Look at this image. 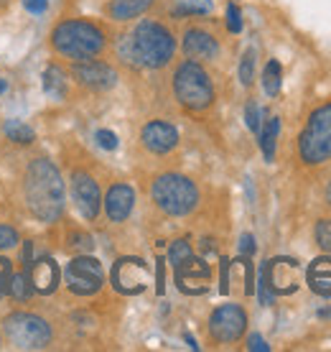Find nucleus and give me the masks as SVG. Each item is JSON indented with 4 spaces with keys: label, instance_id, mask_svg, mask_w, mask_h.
Instances as JSON below:
<instances>
[{
    "label": "nucleus",
    "instance_id": "nucleus-12",
    "mask_svg": "<svg viewBox=\"0 0 331 352\" xmlns=\"http://www.w3.org/2000/svg\"><path fill=\"white\" fill-rule=\"evenodd\" d=\"M176 273V286L179 291L189 294V296H199L207 291V283L212 278V268L204 258H196L192 253L189 258H183L181 263L174 265Z\"/></svg>",
    "mask_w": 331,
    "mask_h": 352
},
{
    "label": "nucleus",
    "instance_id": "nucleus-40",
    "mask_svg": "<svg viewBox=\"0 0 331 352\" xmlns=\"http://www.w3.org/2000/svg\"><path fill=\"white\" fill-rule=\"evenodd\" d=\"M326 204L331 207V182H329V186H326Z\"/></svg>",
    "mask_w": 331,
    "mask_h": 352
},
{
    "label": "nucleus",
    "instance_id": "nucleus-7",
    "mask_svg": "<svg viewBox=\"0 0 331 352\" xmlns=\"http://www.w3.org/2000/svg\"><path fill=\"white\" fill-rule=\"evenodd\" d=\"M3 332L18 350H44L52 344V324L31 311H13L3 319Z\"/></svg>",
    "mask_w": 331,
    "mask_h": 352
},
{
    "label": "nucleus",
    "instance_id": "nucleus-2",
    "mask_svg": "<svg viewBox=\"0 0 331 352\" xmlns=\"http://www.w3.org/2000/svg\"><path fill=\"white\" fill-rule=\"evenodd\" d=\"M23 199L28 212L41 222H56L64 212L67 192L59 168L49 159H34L23 176Z\"/></svg>",
    "mask_w": 331,
    "mask_h": 352
},
{
    "label": "nucleus",
    "instance_id": "nucleus-26",
    "mask_svg": "<svg viewBox=\"0 0 331 352\" xmlns=\"http://www.w3.org/2000/svg\"><path fill=\"white\" fill-rule=\"evenodd\" d=\"M253 80H255V49H247L242 62H240V82L247 87V85H253Z\"/></svg>",
    "mask_w": 331,
    "mask_h": 352
},
{
    "label": "nucleus",
    "instance_id": "nucleus-37",
    "mask_svg": "<svg viewBox=\"0 0 331 352\" xmlns=\"http://www.w3.org/2000/svg\"><path fill=\"white\" fill-rule=\"evenodd\" d=\"M247 350H258V352H268L271 350V344L265 342L260 335H250V340H247Z\"/></svg>",
    "mask_w": 331,
    "mask_h": 352
},
{
    "label": "nucleus",
    "instance_id": "nucleus-25",
    "mask_svg": "<svg viewBox=\"0 0 331 352\" xmlns=\"http://www.w3.org/2000/svg\"><path fill=\"white\" fill-rule=\"evenodd\" d=\"M3 131L8 135L13 143H21V146H26V143H34L36 133L34 128H28L26 123H21V120H8V123L3 125Z\"/></svg>",
    "mask_w": 331,
    "mask_h": 352
},
{
    "label": "nucleus",
    "instance_id": "nucleus-20",
    "mask_svg": "<svg viewBox=\"0 0 331 352\" xmlns=\"http://www.w3.org/2000/svg\"><path fill=\"white\" fill-rule=\"evenodd\" d=\"M150 6H153V0H110L107 16L113 18V21H117V23H125V21L140 18Z\"/></svg>",
    "mask_w": 331,
    "mask_h": 352
},
{
    "label": "nucleus",
    "instance_id": "nucleus-35",
    "mask_svg": "<svg viewBox=\"0 0 331 352\" xmlns=\"http://www.w3.org/2000/svg\"><path fill=\"white\" fill-rule=\"evenodd\" d=\"M23 8H26L28 13L41 16V13H46V8H49V0H23Z\"/></svg>",
    "mask_w": 331,
    "mask_h": 352
},
{
    "label": "nucleus",
    "instance_id": "nucleus-39",
    "mask_svg": "<svg viewBox=\"0 0 331 352\" xmlns=\"http://www.w3.org/2000/svg\"><path fill=\"white\" fill-rule=\"evenodd\" d=\"M186 342H189V347H192V350H199V344H196V340H194L192 335H186Z\"/></svg>",
    "mask_w": 331,
    "mask_h": 352
},
{
    "label": "nucleus",
    "instance_id": "nucleus-27",
    "mask_svg": "<svg viewBox=\"0 0 331 352\" xmlns=\"http://www.w3.org/2000/svg\"><path fill=\"white\" fill-rule=\"evenodd\" d=\"M192 253L194 250L189 245V240H176V243H171V248H168V263H171V268L176 263H181L183 258H189Z\"/></svg>",
    "mask_w": 331,
    "mask_h": 352
},
{
    "label": "nucleus",
    "instance_id": "nucleus-16",
    "mask_svg": "<svg viewBox=\"0 0 331 352\" xmlns=\"http://www.w3.org/2000/svg\"><path fill=\"white\" fill-rule=\"evenodd\" d=\"M183 54L194 62H212L217 59L219 44L217 38L204 28H189L183 34Z\"/></svg>",
    "mask_w": 331,
    "mask_h": 352
},
{
    "label": "nucleus",
    "instance_id": "nucleus-19",
    "mask_svg": "<svg viewBox=\"0 0 331 352\" xmlns=\"http://www.w3.org/2000/svg\"><path fill=\"white\" fill-rule=\"evenodd\" d=\"M306 283L321 299H331V256H321L311 261L306 268Z\"/></svg>",
    "mask_w": 331,
    "mask_h": 352
},
{
    "label": "nucleus",
    "instance_id": "nucleus-28",
    "mask_svg": "<svg viewBox=\"0 0 331 352\" xmlns=\"http://www.w3.org/2000/svg\"><path fill=\"white\" fill-rule=\"evenodd\" d=\"M69 248L82 256V253H92V248H95V240L89 238L87 232H71L69 235Z\"/></svg>",
    "mask_w": 331,
    "mask_h": 352
},
{
    "label": "nucleus",
    "instance_id": "nucleus-29",
    "mask_svg": "<svg viewBox=\"0 0 331 352\" xmlns=\"http://www.w3.org/2000/svg\"><path fill=\"white\" fill-rule=\"evenodd\" d=\"M316 243L323 253H331V220H321L316 225Z\"/></svg>",
    "mask_w": 331,
    "mask_h": 352
},
{
    "label": "nucleus",
    "instance_id": "nucleus-41",
    "mask_svg": "<svg viewBox=\"0 0 331 352\" xmlns=\"http://www.w3.org/2000/svg\"><path fill=\"white\" fill-rule=\"evenodd\" d=\"M5 87H8V85H5V80H0V95L5 92Z\"/></svg>",
    "mask_w": 331,
    "mask_h": 352
},
{
    "label": "nucleus",
    "instance_id": "nucleus-38",
    "mask_svg": "<svg viewBox=\"0 0 331 352\" xmlns=\"http://www.w3.org/2000/svg\"><path fill=\"white\" fill-rule=\"evenodd\" d=\"M156 291L158 294H163V261H161V258H158L156 261Z\"/></svg>",
    "mask_w": 331,
    "mask_h": 352
},
{
    "label": "nucleus",
    "instance_id": "nucleus-34",
    "mask_svg": "<svg viewBox=\"0 0 331 352\" xmlns=\"http://www.w3.org/2000/svg\"><path fill=\"white\" fill-rule=\"evenodd\" d=\"M95 138H97V143H100V146H102L105 151H115V148H117V135H115L113 131H97Z\"/></svg>",
    "mask_w": 331,
    "mask_h": 352
},
{
    "label": "nucleus",
    "instance_id": "nucleus-18",
    "mask_svg": "<svg viewBox=\"0 0 331 352\" xmlns=\"http://www.w3.org/2000/svg\"><path fill=\"white\" fill-rule=\"evenodd\" d=\"M102 204H105L110 222H125L130 217L133 207H135V192H133L130 184H113Z\"/></svg>",
    "mask_w": 331,
    "mask_h": 352
},
{
    "label": "nucleus",
    "instance_id": "nucleus-13",
    "mask_svg": "<svg viewBox=\"0 0 331 352\" xmlns=\"http://www.w3.org/2000/svg\"><path fill=\"white\" fill-rule=\"evenodd\" d=\"M71 77L77 85L95 92H105L113 89L117 85V72L105 62H97V59H84V62L71 64Z\"/></svg>",
    "mask_w": 331,
    "mask_h": 352
},
{
    "label": "nucleus",
    "instance_id": "nucleus-17",
    "mask_svg": "<svg viewBox=\"0 0 331 352\" xmlns=\"http://www.w3.org/2000/svg\"><path fill=\"white\" fill-rule=\"evenodd\" d=\"M28 278H31L34 291H38L41 296H49V294H54V291L59 289L61 271L54 258L44 256V258H38L36 263H31V268H28Z\"/></svg>",
    "mask_w": 331,
    "mask_h": 352
},
{
    "label": "nucleus",
    "instance_id": "nucleus-22",
    "mask_svg": "<svg viewBox=\"0 0 331 352\" xmlns=\"http://www.w3.org/2000/svg\"><path fill=\"white\" fill-rule=\"evenodd\" d=\"M44 92L56 97V100H61V97L67 95V74H64V69L56 67V64H52V67L44 72Z\"/></svg>",
    "mask_w": 331,
    "mask_h": 352
},
{
    "label": "nucleus",
    "instance_id": "nucleus-14",
    "mask_svg": "<svg viewBox=\"0 0 331 352\" xmlns=\"http://www.w3.org/2000/svg\"><path fill=\"white\" fill-rule=\"evenodd\" d=\"M71 199L77 204L79 214L84 220H95L100 214V207H102V194H100V186L89 174L84 171H77L71 174Z\"/></svg>",
    "mask_w": 331,
    "mask_h": 352
},
{
    "label": "nucleus",
    "instance_id": "nucleus-4",
    "mask_svg": "<svg viewBox=\"0 0 331 352\" xmlns=\"http://www.w3.org/2000/svg\"><path fill=\"white\" fill-rule=\"evenodd\" d=\"M174 95L179 100V105L192 110V113H204L214 105V85H212L207 69L194 59L176 67Z\"/></svg>",
    "mask_w": 331,
    "mask_h": 352
},
{
    "label": "nucleus",
    "instance_id": "nucleus-31",
    "mask_svg": "<svg viewBox=\"0 0 331 352\" xmlns=\"http://www.w3.org/2000/svg\"><path fill=\"white\" fill-rule=\"evenodd\" d=\"M18 245V232L10 225H0V253Z\"/></svg>",
    "mask_w": 331,
    "mask_h": 352
},
{
    "label": "nucleus",
    "instance_id": "nucleus-15",
    "mask_svg": "<svg viewBox=\"0 0 331 352\" xmlns=\"http://www.w3.org/2000/svg\"><path fill=\"white\" fill-rule=\"evenodd\" d=\"M140 141L150 153L163 156V153H171L179 146V131L166 120H150L140 133Z\"/></svg>",
    "mask_w": 331,
    "mask_h": 352
},
{
    "label": "nucleus",
    "instance_id": "nucleus-36",
    "mask_svg": "<svg viewBox=\"0 0 331 352\" xmlns=\"http://www.w3.org/2000/svg\"><path fill=\"white\" fill-rule=\"evenodd\" d=\"M255 253V238L253 235H242L240 238V256L250 258Z\"/></svg>",
    "mask_w": 331,
    "mask_h": 352
},
{
    "label": "nucleus",
    "instance_id": "nucleus-23",
    "mask_svg": "<svg viewBox=\"0 0 331 352\" xmlns=\"http://www.w3.org/2000/svg\"><path fill=\"white\" fill-rule=\"evenodd\" d=\"M280 85H283V69H280L278 59H271L265 64V72H262V89L271 97H278Z\"/></svg>",
    "mask_w": 331,
    "mask_h": 352
},
{
    "label": "nucleus",
    "instance_id": "nucleus-21",
    "mask_svg": "<svg viewBox=\"0 0 331 352\" xmlns=\"http://www.w3.org/2000/svg\"><path fill=\"white\" fill-rule=\"evenodd\" d=\"M278 133H280V118H271V120H265V125H260V151L265 161H273L275 159V146H278Z\"/></svg>",
    "mask_w": 331,
    "mask_h": 352
},
{
    "label": "nucleus",
    "instance_id": "nucleus-30",
    "mask_svg": "<svg viewBox=\"0 0 331 352\" xmlns=\"http://www.w3.org/2000/svg\"><path fill=\"white\" fill-rule=\"evenodd\" d=\"M244 120H247V128H250L253 133L260 131V107H258L255 100H250L247 107H244Z\"/></svg>",
    "mask_w": 331,
    "mask_h": 352
},
{
    "label": "nucleus",
    "instance_id": "nucleus-3",
    "mask_svg": "<svg viewBox=\"0 0 331 352\" xmlns=\"http://www.w3.org/2000/svg\"><path fill=\"white\" fill-rule=\"evenodd\" d=\"M54 52L61 54L64 59L71 62H84V59H95L105 52L107 38L105 31L84 18H67L52 34Z\"/></svg>",
    "mask_w": 331,
    "mask_h": 352
},
{
    "label": "nucleus",
    "instance_id": "nucleus-24",
    "mask_svg": "<svg viewBox=\"0 0 331 352\" xmlns=\"http://www.w3.org/2000/svg\"><path fill=\"white\" fill-rule=\"evenodd\" d=\"M8 294L10 299L16 301H28L31 299V294H34V286H31V278H28V271L23 273H10V286H8Z\"/></svg>",
    "mask_w": 331,
    "mask_h": 352
},
{
    "label": "nucleus",
    "instance_id": "nucleus-1",
    "mask_svg": "<svg viewBox=\"0 0 331 352\" xmlns=\"http://www.w3.org/2000/svg\"><path fill=\"white\" fill-rule=\"evenodd\" d=\"M122 62L143 69H163L174 59L176 38L158 21H140L130 34H125L117 44Z\"/></svg>",
    "mask_w": 331,
    "mask_h": 352
},
{
    "label": "nucleus",
    "instance_id": "nucleus-11",
    "mask_svg": "<svg viewBox=\"0 0 331 352\" xmlns=\"http://www.w3.org/2000/svg\"><path fill=\"white\" fill-rule=\"evenodd\" d=\"M110 278H113L115 291H120L125 296H138L148 286L150 271L148 265L143 263V258H120L113 265Z\"/></svg>",
    "mask_w": 331,
    "mask_h": 352
},
{
    "label": "nucleus",
    "instance_id": "nucleus-33",
    "mask_svg": "<svg viewBox=\"0 0 331 352\" xmlns=\"http://www.w3.org/2000/svg\"><path fill=\"white\" fill-rule=\"evenodd\" d=\"M8 286H10V261L0 258V299L8 296Z\"/></svg>",
    "mask_w": 331,
    "mask_h": 352
},
{
    "label": "nucleus",
    "instance_id": "nucleus-6",
    "mask_svg": "<svg viewBox=\"0 0 331 352\" xmlns=\"http://www.w3.org/2000/svg\"><path fill=\"white\" fill-rule=\"evenodd\" d=\"M298 153L308 166H319L331 159V105L316 107L308 115V123L298 138Z\"/></svg>",
    "mask_w": 331,
    "mask_h": 352
},
{
    "label": "nucleus",
    "instance_id": "nucleus-9",
    "mask_svg": "<svg viewBox=\"0 0 331 352\" xmlns=\"http://www.w3.org/2000/svg\"><path fill=\"white\" fill-rule=\"evenodd\" d=\"M64 281H67V289L77 296H92L102 289L105 283V271H102V263L92 258L89 253H82V256H74L67 263V271H64Z\"/></svg>",
    "mask_w": 331,
    "mask_h": 352
},
{
    "label": "nucleus",
    "instance_id": "nucleus-8",
    "mask_svg": "<svg viewBox=\"0 0 331 352\" xmlns=\"http://www.w3.org/2000/svg\"><path fill=\"white\" fill-rule=\"evenodd\" d=\"M298 261L296 258H273L260 268L258 296L260 304L271 307L278 294H293L298 289Z\"/></svg>",
    "mask_w": 331,
    "mask_h": 352
},
{
    "label": "nucleus",
    "instance_id": "nucleus-5",
    "mask_svg": "<svg viewBox=\"0 0 331 352\" xmlns=\"http://www.w3.org/2000/svg\"><path fill=\"white\" fill-rule=\"evenodd\" d=\"M156 207L168 217H186L199 204V189L189 176L161 174L150 186Z\"/></svg>",
    "mask_w": 331,
    "mask_h": 352
},
{
    "label": "nucleus",
    "instance_id": "nucleus-10",
    "mask_svg": "<svg viewBox=\"0 0 331 352\" xmlns=\"http://www.w3.org/2000/svg\"><path fill=\"white\" fill-rule=\"evenodd\" d=\"M247 329V314L240 304H222L212 311L209 335L214 342H237Z\"/></svg>",
    "mask_w": 331,
    "mask_h": 352
},
{
    "label": "nucleus",
    "instance_id": "nucleus-32",
    "mask_svg": "<svg viewBox=\"0 0 331 352\" xmlns=\"http://www.w3.org/2000/svg\"><path fill=\"white\" fill-rule=\"evenodd\" d=\"M227 28H229V34H240L242 31V16H240V8H237L235 3L227 6Z\"/></svg>",
    "mask_w": 331,
    "mask_h": 352
}]
</instances>
